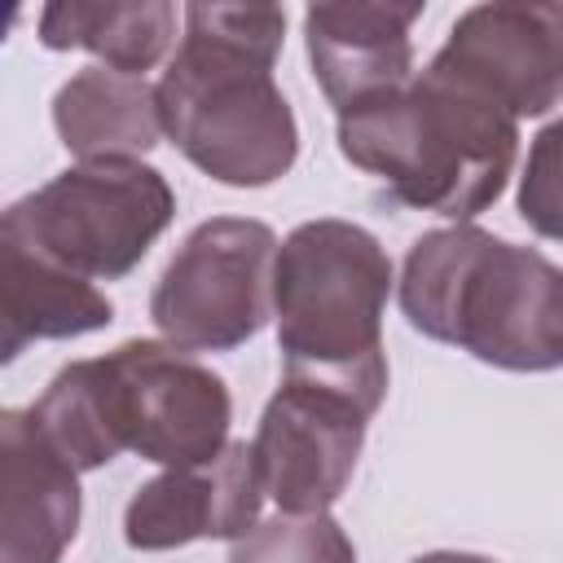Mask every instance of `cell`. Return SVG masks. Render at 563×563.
I'll return each mask as SVG.
<instances>
[{"label": "cell", "mask_w": 563, "mask_h": 563, "mask_svg": "<svg viewBox=\"0 0 563 563\" xmlns=\"http://www.w3.org/2000/svg\"><path fill=\"white\" fill-rule=\"evenodd\" d=\"M114 303L79 273L0 238V356L18 361L40 339H79L106 330Z\"/></svg>", "instance_id": "obj_13"}, {"label": "cell", "mask_w": 563, "mask_h": 563, "mask_svg": "<svg viewBox=\"0 0 563 563\" xmlns=\"http://www.w3.org/2000/svg\"><path fill=\"white\" fill-rule=\"evenodd\" d=\"M79 471L48 444L31 409L0 413V563H62L79 532Z\"/></svg>", "instance_id": "obj_11"}, {"label": "cell", "mask_w": 563, "mask_h": 563, "mask_svg": "<svg viewBox=\"0 0 563 563\" xmlns=\"http://www.w3.org/2000/svg\"><path fill=\"white\" fill-rule=\"evenodd\" d=\"M277 233L251 216L202 220L167 260L150 321L185 352H229L255 339L273 317Z\"/></svg>", "instance_id": "obj_7"}, {"label": "cell", "mask_w": 563, "mask_h": 563, "mask_svg": "<svg viewBox=\"0 0 563 563\" xmlns=\"http://www.w3.org/2000/svg\"><path fill=\"white\" fill-rule=\"evenodd\" d=\"M31 418L75 471H97L119 453L176 471L233 444L224 378L167 339H128L106 356L62 365Z\"/></svg>", "instance_id": "obj_2"}, {"label": "cell", "mask_w": 563, "mask_h": 563, "mask_svg": "<svg viewBox=\"0 0 563 563\" xmlns=\"http://www.w3.org/2000/svg\"><path fill=\"white\" fill-rule=\"evenodd\" d=\"M286 40L277 4H185V35L158 79L163 132L211 180L264 189L299 158V123L273 79Z\"/></svg>", "instance_id": "obj_1"}, {"label": "cell", "mask_w": 563, "mask_h": 563, "mask_svg": "<svg viewBox=\"0 0 563 563\" xmlns=\"http://www.w3.org/2000/svg\"><path fill=\"white\" fill-rule=\"evenodd\" d=\"M369 418L334 387L282 378L251 440L264 497L282 515H325L352 484Z\"/></svg>", "instance_id": "obj_8"}, {"label": "cell", "mask_w": 563, "mask_h": 563, "mask_svg": "<svg viewBox=\"0 0 563 563\" xmlns=\"http://www.w3.org/2000/svg\"><path fill=\"white\" fill-rule=\"evenodd\" d=\"M339 154L400 207L466 224L501 198L519 123L484 92L427 66L405 88L339 114Z\"/></svg>", "instance_id": "obj_4"}, {"label": "cell", "mask_w": 563, "mask_h": 563, "mask_svg": "<svg viewBox=\"0 0 563 563\" xmlns=\"http://www.w3.org/2000/svg\"><path fill=\"white\" fill-rule=\"evenodd\" d=\"M387 295L391 255L369 229L339 216L295 224L273 273L282 378L334 387L378 413L387 396Z\"/></svg>", "instance_id": "obj_5"}, {"label": "cell", "mask_w": 563, "mask_h": 563, "mask_svg": "<svg viewBox=\"0 0 563 563\" xmlns=\"http://www.w3.org/2000/svg\"><path fill=\"white\" fill-rule=\"evenodd\" d=\"M264 506L260 466L246 440L198 466L158 471L123 510V541L132 550H176L189 541H238L255 528Z\"/></svg>", "instance_id": "obj_10"}, {"label": "cell", "mask_w": 563, "mask_h": 563, "mask_svg": "<svg viewBox=\"0 0 563 563\" xmlns=\"http://www.w3.org/2000/svg\"><path fill=\"white\" fill-rule=\"evenodd\" d=\"M431 70L484 92L515 123L537 119L563 101V4H471L431 57Z\"/></svg>", "instance_id": "obj_9"}, {"label": "cell", "mask_w": 563, "mask_h": 563, "mask_svg": "<svg viewBox=\"0 0 563 563\" xmlns=\"http://www.w3.org/2000/svg\"><path fill=\"white\" fill-rule=\"evenodd\" d=\"M422 4H312L303 9V40L325 101L347 114L413 79L409 26Z\"/></svg>", "instance_id": "obj_12"}, {"label": "cell", "mask_w": 563, "mask_h": 563, "mask_svg": "<svg viewBox=\"0 0 563 563\" xmlns=\"http://www.w3.org/2000/svg\"><path fill=\"white\" fill-rule=\"evenodd\" d=\"M176 40V4L167 0H128V4H92V0H53L40 9V44L53 53L84 48L101 57V66L141 75L154 70Z\"/></svg>", "instance_id": "obj_15"}, {"label": "cell", "mask_w": 563, "mask_h": 563, "mask_svg": "<svg viewBox=\"0 0 563 563\" xmlns=\"http://www.w3.org/2000/svg\"><path fill=\"white\" fill-rule=\"evenodd\" d=\"M229 563H356V545L330 515H277L238 537Z\"/></svg>", "instance_id": "obj_16"}, {"label": "cell", "mask_w": 563, "mask_h": 563, "mask_svg": "<svg viewBox=\"0 0 563 563\" xmlns=\"http://www.w3.org/2000/svg\"><path fill=\"white\" fill-rule=\"evenodd\" d=\"M400 312L493 369H563V268L479 224L431 229L409 246Z\"/></svg>", "instance_id": "obj_3"}, {"label": "cell", "mask_w": 563, "mask_h": 563, "mask_svg": "<svg viewBox=\"0 0 563 563\" xmlns=\"http://www.w3.org/2000/svg\"><path fill=\"white\" fill-rule=\"evenodd\" d=\"M176 216L167 176L141 158L75 163L9 202L0 238L88 277H128Z\"/></svg>", "instance_id": "obj_6"}, {"label": "cell", "mask_w": 563, "mask_h": 563, "mask_svg": "<svg viewBox=\"0 0 563 563\" xmlns=\"http://www.w3.org/2000/svg\"><path fill=\"white\" fill-rule=\"evenodd\" d=\"M409 563H497L488 554H471V550H431V554H418Z\"/></svg>", "instance_id": "obj_18"}, {"label": "cell", "mask_w": 563, "mask_h": 563, "mask_svg": "<svg viewBox=\"0 0 563 563\" xmlns=\"http://www.w3.org/2000/svg\"><path fill=\"white\" fill-rule=\"evenodd\" d=\"M519 216L532 233L563 242V119L545 123L528 145L519 176Z\"/></svg>", "instance_id": "obj_17"}, {"label": "cell", "mask_w": 563, "mask_h": 563, "mask_svg": "<svg viewBox=\"0 0 563 563\" xmlns=\"http://www.w3.org/2000/svg\"><path fill=\"white\" fill-rule=\"evenodd\" d=\"M53 128L79 163L141 158L163 136L158 88L110 66L75 70L53 97Z\"/></svg>", "instance_id": "obj_14"}]
</instances>
